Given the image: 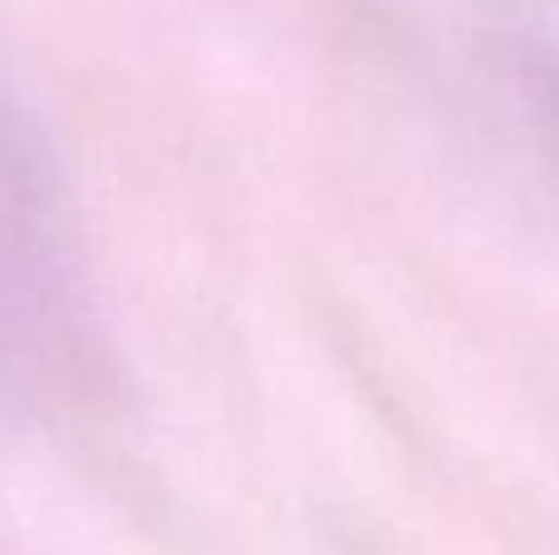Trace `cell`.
Returning a JSON list of instances; mask_svg holds the SVG:
<instances>
[{
	"mask_svg": "<svg viewBox=\"0 0 559 555\" xmlns=\"http://www.w3.org/2000/svg\"><path fill=\"white\" fill-rule=\"evenodd\" d=\"M521 79H525V94H531L545 133H550L555 147H559V45H531L525 49Z\"/></svg>",
	"mask_w": 559,
	"mask_h": 555,
	"instance_id": "cell-1",
	"label": "cell"
}]
</instances>
